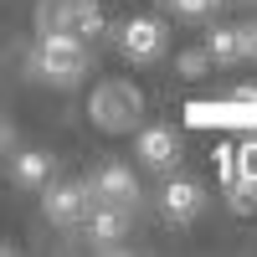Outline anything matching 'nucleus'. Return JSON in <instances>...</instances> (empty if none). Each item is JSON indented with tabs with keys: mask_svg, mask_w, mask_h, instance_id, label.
Listing matches in <instances>:
<instances>
[{
	"mask_svg": "<svg viewBox=\"0 0 257 257\" xmlns=\"http://www.w3.org/2000/svg\"><path fill=\"white\" fill-rule=\"evenodd\" d=\"M31 72L52 88H72L93 72V47L72 31H47L36 36V52H31Z\"/></svg>",
	"mask_w": 257,
	"mask_h": 257,
	"instance_id": "1",
	"label": "nucleus"
},
{
	"mask_svg": "<svg viewBox=\"0 0 257 257\" xmlns=\"http://www.w3.org/2000/svg\"><path fill=\"white\" fill-rule=\"evenodd\" d=\"M139 113H144V98H139L134 82H123V77H103L88 93V118L103 134H134Z\"/></svg>",
	"mask_w": 257,
	"mask_h": 257,
	"instance_id": "2",
	"label": "nucleus"
},
{
	"mask_svg": "<svg viewBox=\"0 0 257 257\" xmlns=\"http://www.w3.org/2000/svg\"><path fill=\"white\" fill-rule=\"evenodd\" d=\"M170 47V26L160 16H128L118 26V52L128 62H139V67H149V62H160Z\"/></svg>",
	"mask_w": 257,
	"mask_h": 257,
	"instance_id": "3",
	"label": "nucleus"
},
{
	"mask_svg": "<svg viewBox=\"0 0 257 257\" xmlns=\"http://www.w3.org/2000/svg\"><path fill=\"white\" fill-rule=\"evenodd\" d=\"M88 201H108V206H123V211H139L144 206V185H139V175L128 165L108 160V165H98L88 175Z\"/></svg>",
	"mask_w": 257,
	"mask_h": 257,
	"instance_id": "4",
	"label": "nucleus"
},
{
	"mask_svg": "<svg viewBox=\"0 0 257 257\" xmlns=\"http://www.w3.org/2000/svg\"><path fill=\"white\" fill-rule=\"evenodd\" d=\"M41 216L57 231L82 226V216H88V180H47L41 185Z\"/></svg>",
	"mask_w": 257,
	"mask_h": 257,
	"instance_id": "5",
	"label": "nucleus"
},
{
	"mask_svg": "<svg viewBox=\"0 0 257 257\" xmlns=\"http://www.w3.org/2000/svg\"><path fill=\"white\" fill-rule=\"evenodd\" d=\"M185 123L190 128H226V123H242L252 128V88H237L226 98H196V103H185Z\"/></svg>",
	"mask_w": 257,
	"mask_h": 257,
	"instance_id": "6",
	"label": "nucleus"
},
{
	"mask_svg": "<svg viewBox=\"0 0 257 257\" xmlns=\"http://www.w3.org/2000/svg\"><path fill=\"white\" fill-rule=\"evenodd\" d=\"M201 211H206V190L190 175H175V170H170V180L160 185V216H165V226H190Z\"/></svg>",
	"mask_w": 257,
	"mask_h": 257,
	"instance_id": "7",
	"label": "nucleus"
},
{
	"mask_svg": "<svg viewBox=\"0 0 257 257\" xmlns=\"http://www.w3.org/2000/svg\"><path fill=\"white\" fill-rule=\"evenodd\" d=\"M134 149H139L144 170H165V175H170V170L180 165V155H185V144H180V134H175L170 123H149V128L139 123V128H134Z\"/></svg>",
	"mask_w": 257,
	"mask_h": 257,
	"instance_id": "8",
	"label": "nucleus"
},
{
	"mask_svg": "<svg viewBox=\"0 0 257 257\" xmlns=\"http://www.w3.org/2000/svg\"><path fill=\"white\" fill-rule=\"evenodd\" d=\"M201 52L211 57V67H237V62L257 57V31L252 26H211Z\"/></svg>",
	"mask_w": 257,
	"mask_h": 257,
	"instance_id": "9",
	"label": "nucleus"
},
{
	"mask_svg": "<svg viewBox=\"0 0 257 257\" xmlns=\"http://www.w3.org/2000/svg\"><path fill=\"white\" fill-rule=\"evenodd\" d=\"M88 237H93V247H103V252H113V247H123V237L134 231V211H123V206H108V201H88Z\"/></svg>",
	"mask_w": 257,
	"mask_h": 257,
	"instance_id": "10",
	"label": "nucleus"
},
{
	"mask_svg": "<svg viewBox=\"0 0 257 257\" xmlns=\"http://www.w3.org/2000/svg\"><path fill=\"white\" fill-rule=\"evenodd\" d=\"M67 31L82 36L88 47H98L108 36V21H103V6L98 0H67Z\"/></svg>",
	"mask_w": 257,
	"mask_h": 257,
	"instance_id": "11",
	"label": "nucleus"
},
{
	"mask_svg": "<svg viewBox=\"0 0 257 257\" xmlns=\"http://www.w3.org/2000/svg\"><path fill=\"white\" fill-rule=\"evenodd\" d=\"M52 175H57V165H52V155H41V149H21V155L11 160V180L21 190H41Z\"/></svg>",
	"mask_w": 257,
	"mask_h": 257,
	"instance_id": "12",
	"label": "nucleus"
},
{
	"mask_svg": "<svg viewBox=\"0 0 257 257\" xmlns=\"http://www.w3.org/2000/svg\"><path fill=\"white\" fill-rule=\"evenodd\" d=\"M36 36L47 31H67V0H36Z\"/></svg>",
	"mask_w": 257,
	"mask_h": 257,
	"instance_id": "13",
	"label": "nucleus"
},
{
	"mask_svg": "<svg viewBox=\"0 0 257 257\" xmlns=\"http://www.w3.org/2000/svg\"><path fill=\"white\" fill-rule=\"evenodd\" d=\"M165 6L175 11L180 21H211V16L221 11V0H165Z\"/></svg>",
	"mask_w": 257,
	"mask_h": 257,
	"instance_id": "14",
	"label": "nucleus"
},
{
	"mask_svg": "<svg viewBox=\"0 0 257 257\" xmlns=\"http://www.w3.org/2000/svg\"><path fill=\"white\" fill-rule=\"evenodd\" d=\"M175 72H180V77H206V72H211V57H206L201 47H185V52L175 57Z\"/></svg>",
	"mask_w": 257,
	"mask_h": 257,
	"instance_id": "15",
	"label": "nucleus"
},
{
	"mask_svg": "<svg viewBox=\"0 0 257 257\" xmlns=\"http://www.w3.org/2000/svg\"><path fill=\"white\" fill-rule=\"evenodd\" d=\"M11 144H16V134H11V123H6V118H0V155H6V149H11Z\"/></svg>",
	"mask_w": 257,
	"mask_h": 257,
	"instance_id": "16",
	"label": "nucleus"
},
{
	"mask_svg": "<svg viewBox=\"0 0 257 257\" xmlns=\"http://www.w3.org/2000/svg\"><path fill=\"white\" fill-rule=\"evenodd\" d=\"M0 252H6V247H0Z\"/></svg>",
	"mask_w": 257,
	"mask_h": 257,
	"instance_id": "17",
	"label": "nucleus"
},
{
	"mask_svg": "<svg viewBox=\"0 0 257 257\" xmlns=\"http://www.w3.org/2000/svg\"><path fill=\"white\" fill-rule=\"evenodd\" d=\"M242 6H247V0H242Z\"/></svg>",
	"mask_w": 257,
	"mask_h": 257,
	"instance_id": "18",
	"label": "nucleus"
}]
</instances>
